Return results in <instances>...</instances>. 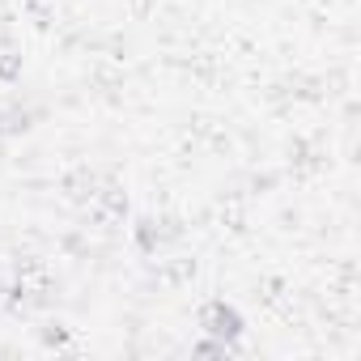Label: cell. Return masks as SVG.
I'll use <instances>...</instances> for the list:
<instances>
[{"label":"cell","mask_w":361,"mask_h":361,"mask_svg":"<svg viewBox=\"0 0 361 361\" xmlns=\"http://www.w3.org/2000/svg\"><path fill=\"white\" fill-rule=\"evenodd\" d=\"M200 327H204V336H217V340L238 344L243 331H247V319H243V310L230 306L226 298H213V302H204V310H200Z\"/></svg>","instance_id":"6da1fadb"},{"label":"cell","mask_w":361,"mask_h":361,"mask_svg":"<svg viewBox=\"0 0 361 361\" xmlns=\"http://www.w3.org/2000/svg\"><path fill=\"white\" fill-rule=\"evenodd\" d=\"M132 238H136V247H140L145 255H157V247H161V221H157V217H136Z\"/></svg>","instance_id":"7a4b0ae2"},{"label":"cell","mask_w":361,"mask_h":361,"mask_svg":"<svg viewBox=\"0 0 361 361\" xmlns=\"http://www.w3.org/2000/svg\"><path fill=\"white\" fill-rule=\"evenodd\" d=\"M35 128V111L26 106H9V111H0V136H22Z\"/></svg>","instance_id":"3957f363"},{"label":"cell","mask_w":361,"mask_h":361,"mask_svg":"<svg viewBox=\"0 0 361 361\" xmlns=\"http://www.w3.org/2000/svg\"><path fill=\"white\" fill-rule=\"evenodd\" d=\"M196 357H230V353H238V344H230V340H217V336H209V340H200L196 348H192Z\"/></svg>","instance_id":"277c9868"},{"label":"cell","mask_w":361,"mask_h":361,"mask_svg":"<svg viewBox=\"0 0 361 361\" xmlns=\"http://www.w3.org/2000/svg\"><path fill=\"white\" fill-rule=\"evenodd\" d=\"M18 73H22V56L5 51V56H0V81H13Z\"/></svg>","instance_id":"5b68a950"},{"label":"cell","mask_w":361,"mask_h":361,"mask_svg":"<svg viewBox=\"0 0 361 361\" xmlns=\"http://www.w3.org/2000/svg\"><path fill=\"white\" fill-rule=\"evenodd\" d=\"M43 344H47V348L68 344V327H47V331H43Z\"/></svg>","instance_id":"8992f818"}]
</instances>
